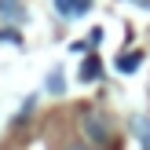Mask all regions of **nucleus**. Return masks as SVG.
<instances>
[{"label":"nucleus","instance_id":"f257e3e1","mask_svg":"<svg viewBox=\"0 0 150 150\" xmlns=\"http://www.w3.org/2000/svg\"><path fill=\"white\" fill-rule=\"evenodd\" d=\"M81 125H84V136L92 139L95 146H110V139H114V125H110V117H103V114H84L81 117Z\"/></svg>","mask_w":150,"mask_h":150},{"label":"nucleus","instance_id":"f03ea898","mask_svg":"<svg viewBox=\"0 0 150 150\" xmlns=\"http://www.w3.org/2000/svg\"><path fill=\"white\" fill-rule=\"evenodd\" d=\"M55 11L62 18H81V15L92 11V0H55Z\"/></svg>","mask_w":150,"mask_h":150},{"label":"nucleus","instance_id":"7ed1b4c3","mask_svg":"<svg viewBox=\"0 0 150 150\" xmlns=\"http://www.w3.org/2000/svg\"><path fill=\"white\" fill-rule=\"evenodd\" d=\"M0 18H7V22H26V4H22V0H0Z\"/></svg>","mask_w":150,"mask_h":150},{"label":"nucleus","instance_id":"20e7f679","mask_svg":"<svg viewBox=\"0 0 150 150\" xmlns=\"http://www.w3.org/2000/svg\"><path fill=\"white\" fill-rule=\"evenodd\" d=\"M132 132L139 136V146L150 150V117H146V114H143V117H132Z\"/></svg>","mask_w":150,"mask_h":150},{"label":"nucleus","instance_id":"39448f33","mask_svg":"<svg viewBox=\"0 0 150 150\" xmlns=\"http://www.w3.org/2000/svg\"><path fill=\"white\" fill-rule=\"evenodd\" d=\"M139 62H143V55L128 51V55H121V59H117V70H121V73H132V70H139Z\"/></svg>","mask_w":150,"mask_h":150},{"label":"nucleus","instance_id":"423d86ee","mask_svg":"<svg viewBox=\"0 0 150 150\" xmlns=\"http://www.w3.org/2000/svg\"><path fill=\"white\" fill-rule=\"evenodd\" d=\"M99 73H103V66H99V59H84V66H81V81H95V77H99Z\"/></svg>","mask_w":150,"mask_h":150},{"label":"nucleus","instance_id":"0eeeda50","mask_svg":"<svg viewBox=\"0 0 150 150\" xmlns=\"http://www.w3.org/2000/svg\"><path fill=\"white\" fill-rule=\"evenodd\" d=\"M48 92H55V95L66 92V88H62V70H51L48 73Z\"/></svg>","mask_w":150,"mask_h":150},{"label":"nucleus","instance_id":"6e6552de","mask_svg":"<svg viewBox=\"0 0 150 150\" xmlns=\"http://www.w3.org/2000/svg\"><path fill=\"white\" fill-rule=\"evenodd\" d=\"M132 4H139V7H146V11H150V0H132Z\"/></svg>","mask_w":150,"mask_h":150},{"label":"nucleus","instance_id":"1a4fd4ad","mask_svg":"<svg viewBox=\"0 0 150 150\" xmlns=\"http://www.w3.org/2000/svg\"><path fill=\"white\" fill-rule=\"evenodd\" d=\"M70 150H92V146H70Z\"/></svg>","mask_w":150,"mask_h":150}]
</instances>
